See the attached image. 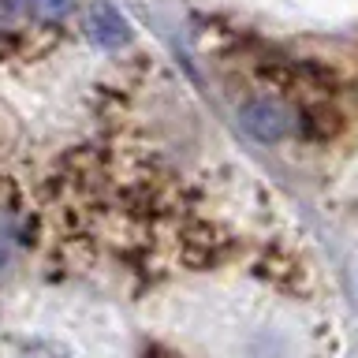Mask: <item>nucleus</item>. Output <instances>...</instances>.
Instances as JSON below:
<instances>
[{
  "instance_id": "nucleus-2",
  "label": "nucleus",
  "mask_w": 358,
  "mask_h": 358,
  "mask_svg": "<svg viewBox=\"0 0 358 358\" xmlns=\"http://www.w3.org/2000/svg\"><path fill=\"white\" fill-rule=\"evenodd\" d=\"M86 34H90V41L101 45V49H120V45L131 41V22L120 8L97 0V4H90V11H86Z\"/></svg>"
},
{
  "instance_id": "nucleus-1",
  "label": "nucleus",
  "mask_w": 358,
  "mask_h": 358,
  "mask_svg": "<svg viewBox=\"0 0 358 358\" xmlns=\"http://www.w3.org/2000/svg\"><path fill=\"white\" fill-rule=\"evenodd\" d=\"M239 123L254 134L257 142H280L295 131V116L280 105V101H268V97H257V101H246L239 108Z\"/></svg>"
},
{
  "instance_id": "nucleus-4",
  "label": "nucleus",
  "mask_w": 358,
  "mask_h": 358,
  "mask_svg": "<svg viewBox=\"0 0 358 358\" xmlns=\"http://www.w3.org/2000/svg\"><path fill=\"white\" fill-rule=\"evenodd\" d=\"M8 246H11V243H8V231L0 228V268H4V262H8Z\"/></svg>"
},
{
  "instance_id": "nucleus-3",
  "label": "nucleus",
  "mask_w": 358,
  "mask_h": 358,
  "mask_svg": "<svg viewBox=\"0 0 358 358\" xmlns=\"http://www.w3.org/2000/svg\"><path fill=\"white\" fill-rule=\"evenodd\" d=\"M75 8V0H30V15H38V19H64L67 11Z\"/></svg>"
}]
</instances>
